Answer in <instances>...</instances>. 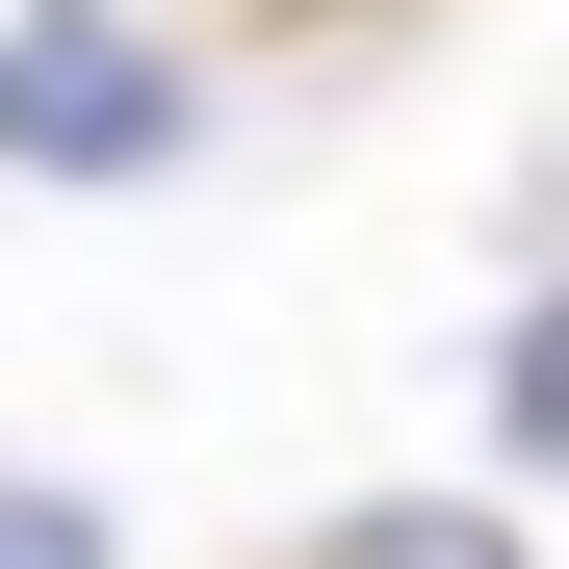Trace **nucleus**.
<instances>
[{
  "label": "nucleus",
  "mask_w": 569,
  "mask_h": 569,
  "mask_svg": "<svg viewBox=\"0 0 569 569\" xmlns=\"http://www.w3.org/2000/svg\"><path fill=\"white\" fill-rule=\"evenodd\" d=\"M181 130H208V78L130 27V0H27V27H0V156L27 181H181Z\"/></svg>",
  "instance_id": "1"
},
{
  "label": "nucleus",
  "mask_w": 569,
  "mask_h": 569,
  "mask_svg": "<svg viewBox=\"0 0 569 569\" xmlns=\"http://www.w3.org/2000/svg\"><path fill=\"white\" fill-rule=\"evenodd\" d=\"M284 569H543V543H518L492 492H362V518H311Z\"/></svg>",
  "instance_id": "2"
},
{
  "label": "nucleus",
  "mask_w": 569,
  "mask_h": 569,
  "mask_svg": "<svg viewBox=\"0 0 569 569\" xmlns=\"http://www.w3.org/2000/svg\"><path fill=\"white\" fill-rule=\"evenodd\" d=\"M0 569H130V518H104V492H52V466H0Z\"/></svg>",
  "instance_id": "3"
}]
</instances>
